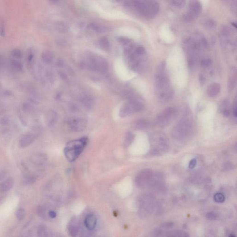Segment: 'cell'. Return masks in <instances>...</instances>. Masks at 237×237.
<instances>
[{
  "instance_id": "ac0fdd59",
  "label": "cell",
  "mask_w": 237,
  "mask_h": 237,
  "mask_svg": "<svg viewBox=\"0 0 237 237\" xmlns=\"http://www.w3.org/2000/svg\"><path fill=\"white\" fill-rule=\"evenodd\" d=\"M30 160H31V162H32L35 164H42L43 162H44L45 157L43 155L40 154H37L31 157Z\"/></svg>"
},
{
  "instance_id": "2e32d148",
  "label": "cell",
  "mask_w": 237,
  "mask_h": 237,
  "mask_svg": "<svg viewBox=\"0 0 237 237\" xmlns=\"http://www.w3.org/2000/svg\"><path fill=\"white\" fill-rule=\"evenodd\" d=\"M14 181L11 178L7 179L0 184V190L2 192H7L12 188Z\"/></svg>"
},
{
  "instance_id": "8fae6325",
  "label": "cell",
  "mask_w": 237,
  "mask_h": 237,
  "mask_svg": "<svg viewBox=\"0 0 237 237\" xmlns=\"http://www.w3.org/2000/svg\"><path fill=\"white\" fill-rule=\"evenodd\" d=\"M132 126L134 128L138 130H144L147 128L149 126V122L148 120L140 118L135 120L132 123Z\"/></svg>"
},
{
  "instance_id": "d590c367",
  "label": "cell",
  "mask_w": 237,
  "mask_h": 237,
  "mask_svg": "<svg viewBox=\"0 0 237 237\" xmlns=\"http://www.w3.org/2000/svg\"><path fill=\"white\" fill-rule=\"evenodd\" d=\"M222 114L225 117H228L230 115V112L228 110L225 109L224 110L222 111Z\"/></svg>"
},
{
  "instance_id": "44dd1931",
  "label": "cell",
  "mask_w": 237,
  "mask_h": 237,
  "mask_svg": "<svg viewBox=\"0 0 237 237\" xmlns=\"http://www.w3.org/2000/svg\"><path fill=\"white\" fill-rule=\"evenodd\" d=\"M169 235L168 236H173V237H188L189 235L186 232L181 231H175L169 232Z\"/></svg>"
},
{
  "instance_id": "ba28073f",
  "label": "cell",
  "mask_w": 237,
  "mask_h": 237,
  "mask_svg": "<svg viewBox=\"0 0 237 237\" xmlns=\"http://www.w3.org/2000/svg\"><path fill=\"white\" fill-rule=\"evenodd\" d=\"M35 136L31 133H26L21 137L19 141V146L21 148H24L29 146L33 142Z\"/></svg>"
},
{
  "instance_id": "836d02e7",
  "label": "cell",
  "mask_w": 237,
  "mask_h": 237,
  "mask_svg": "<svg viewBox=\"0 0 237 237\" xmlns=\"http://www.w3.org/2000/svg\"><path fill=\"white\" fill-rule=\"evenodd\" d=\"M48 214H49V216H50V217L51 218H55L56 217V216H57V214L54 211H49V212L48 213Z\"/></svg>"
},
{
  "instance_id": "603a6c76",
  "label": "cell",
  "mask_w": 237,
  "mask_h": 237,
  "mask_svg": "<svg viewBox=\"0 0 237 237\" xmlns=\"http://www.w3.org/2000/svg\"><path fill=\"white\" fill-rule=\"evenodd\" d=\"M16 216L17 218L20 220H23L26 216V212L23 209L21 208L19 209L16 213Z\"/></svg>"
},
{
  "instance_id": "ffe728a7",
  "label": "cell",
  "mask_w": 237,
  "mask_h": 237,
  "mask_svg": "<svg viewBox=\"0 0 237 237\" xmlns=\"http://www.w3.org/2000/svg\"><path fill=\"white\" fill-rule=\"evenodd\" d=\"M134 138V135L131 132H128L126 134L125 137V141H124V145L126 146H128L130 144L132 143Z\"/></svg>"
},
{
  "instance_id": "7c38bea8",
  "label": "cell",
  "mask_w": 237,
  "mask_h": 237,
  "mask_svg": "<svg viewBox=\"0 0 237 237\" xmlns=\"http://www.w3.org/2000/svg\"><path fill=\"white\" fill-rule=\"evenodd\" d=\"M220 90V85L218 83H214L210 84L207 89V94L211 97L218 95Z\"/></svg>"
},
{
  "instance_id": "5b68a950",
  "label": "cell",
  "mask_w": 237,
  "mask_h": 237,
  "mask_svg": "<svg viewBox=\"0 0 237 237\" xmlns=\"http://www.w3.org/2000/svg\"><path fill=\"white\" fill-rule=\"evenodd\" d=\"M237 83V69L235 67H231L229 72L228 89L229 91H232L236 86Z\"/></svg>"
},
{
  "instance_id": "3957f363",
  "label": "cell",
  "mask_w": 237,
  "mask_h": 237,
  "mask_svg": "<svg viewBox=\"0 0 237 237\" xmlns=\"http://www.w3.org/2000/svg\"><path fill=\"white\" fill-rule=\"evenodd\" d=\"M177 112L173 107H168L160 113L157 116V121L158 125L162 127H165L176 118Z\"/></svg>"
},
{
  "instance_id": "9c48e42d",
  "label": "cell",
  "mask_w": 237,
  "mask_h": 237,
  "mask_svg": "<svg viewBox=\"0 0 237 237\" xmlns=\"http://www.w3.org/2000/svg\"><path fill=\"white\" fill-rule=\"evenodd\" d=\"M97 224V218L93 214L87 215L84 220V224L87 228L92 231L96 226Z\"/></svg>"
},
{
  "instance_id": "4dcf8cb0",
  "label": "cell",
  "mask_w": 237,
  "mask_h": 237,
  "mask_svg": "<svg viewBox=\"0 0 237 237\" xmlns=\"http://www.w3.org/2000/svg\"><path fill=\"white\" fill-rule=\"evenodd\" d=\"M15 62L13 63L14 66L17 69L20 70L22 68V66L19 62H16L17 61H14Z\"/></svg>"
},
{
  "instance_id": "8d00e7d4",
  "label": "cell",
  "mask_w": 237,
  "mask_h": 237,
  "mask_svg": "<svg viewBox=\"0 0 237 237\" xmlns=\"http://www.w3.org/2000/svg\"><path fill=\"white\" fill-rule=\"evenodd\" d=\"M51 1H52V2H53V3H56L57 1H58L59 0H50Z\"/></svg>"
},
{
  "instance_id": "e575fe53",
  "label": "cell",
  "mask_w": 237,
  "mask_h": 237,
  "mask_svg": "<svg viewBox=\"0 0 237 237\" xmlns=\"http://www.w3.org/2000/svg\"><path fill=\"white\" fill-rule=\"evenodd\" d=\"M173 225V224L172 223H170V222H168V223H166L163 224V226L162 227H166V228H168V227H171Z\"/></svg>"
},
{
  "instance_id": "d4e9b609",
  "label": "cell",
  "mask_w": 237,
  "mask_h": 237,
  "mask_svg": "<svg viewBox=\"0 0 237 237\" xmlns=\"http://www.w3.org/2000/svg\"><path fill=\"white\" fill-rule=\"evenodd\" d=\"M206 218L207 219H209V220H216L217 218V215L216 214L214 213H208L207 214Z\"/></svg>"
},
{
  "instance_id": "4fadbf2b",
  "label": "cell",
  "mask_w": 237,
  "mask_h": 237,
  "mask_svg": "<svg viewBox=\"0 0 237 237\" xmlns=\"http://www.w3.org/2000/svg\"><path fill=\"white\" fill-rule=\"evenodd\" d=\"M133 113L132 107L130 103L126 104L121 107L119 112V115L121 117H126Z\"/></svg>"
},
{
  "instance_id": "277c9868",
  "label": "cell",
  "mask_w": 237,
  "mask_h": 237,
  "mask_svg": "<svg viewBox=\"0 0 237 237\" xmlns=\"http://www.w3.org/2000/svg\"><path fill=\"white\" fill-rule=\"evenodd\" d=\"M152 177V172L150 169H145L140 172L135 179L137 186L139 188H144L149 183Z\"/></svg>"
},
{
  "instance_id": "cb8c5ba5",
  "label": "cell",
  "mask_w": 237,
  "mask_h": 237,
  "mask_svg": "<svg viewBox=\"0 0 237 237\" xmlns=\"http://www.w3.org/2000/svg\"><path fill=\"white\" fill-rule=\"evenodd\" d=\"M118 41L119 43L123 46L127 45L130 42V40L128 38L124 37V36H120V37H118Z\"/></svg>"
},
{
  "instance_id": "6da1fadb",
  "label": "cell",
  "mask_w": 237,
  "mask_h": 237,
  "mask_svg": "<svg viewBox=\"0 0 237 237\" xmlns=\"http://www.w3.org/2000/svg\"><path fill=\"white\" fill-rule=\"evenodd\" d=\"M166 63L162 62L157 69L156 75V84L158 95L162 99L169 98L171 95V89L169 82L164 74Z\"/></svg>"
},
{
  "instance_id": "8992f818",
  "label": "cell",
  "mask_w": 237,
  "mask_h": 237,
  "mask_svg": "<svg viewBox=\"0 0 237 237\" xmlns=\"http://www.w3.org/2000/svg\"><path fill=\"white\" fill-rule=\"evenodd\" d=\"M87 122L83 118H77L70 122V126L73 131L80 132L84 130L86 126Z\"/></svg>"
},
{
  "instance_id": "d6986e66",
  "label": "cell",
  "mask_w": 237,
  "mask_h": 237,
  "mask_svg": "<svg viewBox=\"0 0 237 237\" xmlns=\"http://www.w3.org/2000/svg\"><path fill=\"white\" fill-rule=\"evenodd\" d=\"M42 58L46 63L50 64L53 60V53L51 51H44L42 54Z\"/></svg>"
},
{
  "instance_id": "4316f807",
  "label": "cell",
  "mask_w": 237,
  "mask_h": 237,
  "mask_svg": "<svg viewBox=\"0 0 237 237\" xmlns=\"http://www.w3.org/2000/svg\"><path fill=\"white\" fill-rule=\"evenodd\" d=\"M46 228H45V227H43V226H40L38 230V233L39 236H44V234L46 233Z\"/></svg>"
},
{
  "instance_id": "1f68e13d",
  "label": "cell",
  "mask_w": 237,
  "mask_h": 237,
  "mask_svg": "<svg viewBox=\"0 0 237 237\" xmlns=\"http://www.w3.org/2000/svg\"><path fill=\"white\" fill-rule=\"evenodd\" d=\"M205 77H204L203 75L202 74H200V75H199V81H200V83L201 85H203L204 83H205Z\"/></svg>"
},
{
  "instance_id": "52a82bcc",
  "label": "cell",
  "mask_w": 237,
  "mask_h": 237,
  "mask_svg": "<svg viewBox=\"0 0 237 237\" xmlns=\"http://www.w3.org/2000/svg\"><path fill=\"white\" fill-rule=\"evenodd\" d=\"M160 35L163 39L167 40H171L174 38V34L171 31L169 26L164 24L161 26L159 30Z\"/></svg>"
},
{
  "instance_id": "e0dca14e",
  "label": "cell",
  "mask_w": 237,
  "mask_h": 237,
  "mask_svg": "<svg viewBox=\"0 0 237 237\" xmlns=\"http://www.w3.org/2000/svg\"><path fill=\"white\" fill-rule=\"evenodd\" d=\"M99 45L102 49L109 51L110 49V44L107 37H103L99 40Z\"/></svg>"
},
{
  "instance_id": "484cf974",
  "label": "cell",
  "mask_w": 237,
  "mask_h": 237,
  "mask_svg": "<svg viewBox=\"0 0 237 237\" xmlns=\"http://www.w3.org/2000/svg\"><path fill=\"white\" fill-rule=\"evenodd\" d=\"M212 60L210 59H206L201 61V65L203 67H207L211 65Z\"/></svg>"
},
{
  "instance_id": "5bb4252c",
  "label": "cell",
  "mask_w": 237,
  "mask_h": 237,
  "mask_svg": "<svg viewBox=\"0 0 237 237\" xmlns=\"http://www.w3.org/2000/svg\"><path fill=\"white\" fill-rule=\"evenodd\" d=\"M68 231L71 236L77 235L79 231V226L75 220H72L68 226Z\"/></svg>"
},
{
  "instance_id": "f546056e",
  "label": "cell",
  "mask_w": 237,
  "mask_h": 237,
  "mask_svg": "<svg viewBox=\"0 0 237 237\" xmlns=\"http://www.w3.org/2000/svg\"><path fill=\"white\" fill-rule=\"evenodd\" d=\"M13 55L16 58H20L21 56V52L18 49L15 50L13 52Z\"/></svg>"
},
{
  "instance_id": "7a4b0ae2",
  "label": "cell",
  "mask_w": 237,
  "mask_h": 237,
  "mask_svg": "<svg viewBox=\"0 0 237 237\" xmlns=\"http://www.w3.org/2000/svg\"><path fill=\"white\" fill-rule=\"evenodd\" d=\"M88 138L83 137L68 142L64 148V155L69 162H74L80 155L88 143Z\"/></svg>"
},
{
  "instance_id": "7402d4cb",
  "label": "cell",
  "mask_w": 237,
  "mask_h": 237,
  "mask_svg": "<svg viewBox=\"0 0 237 237\" xmlns=\"http://www.w3.org/2000/svg\"><path fill=\"white\" fill-rule=\"evenodd\" d=\"M214 199L216 203H221L225 201V197L223 194L220 193H217L214 195Z\"/></svg>"
},
{
  "instance_id": "f1b7e54d",
  "label": "cell",
  "mask_w": 237,
  "mask_h": 237,
  "mask_svg": "<svg viewBox=\"0 0 237 237\" xmlns=\"http://www.w3.org/2000/svg\"><path fill=\"white\" fill-rule=\"evenodd\" d=\"M144 52V50L143 47H140L137 48L136 50V54L138 55H142Z\"/></svg>"
},
{
  "instance_id": "83f0119b",
  "label": "cell",
  "mask_w": 237,
  "mask_h": 237,
  "mask_svg": "<svg viewBox=\"0 0 237 237\" xmlns=\"http://www.w3.org/2000/svg\"><path fill=\"white\" fill-rule=\"evenodd\" d=\"M196 164V160L195 158H193L190 161L189 163V168L190 169H192L195 167Z\"/></svg>"
},
{
  "instance_id": "30bf717a",
  "label": "cell",
  "mask_w": 237,
  "mask_h": 237,
  "mask_svg": "<svg viewBox=\"0 0 237 237\" xmlns=\"http://www.w3.org/2000/svg\"><path fill=\"white\" fill-rule=\"evenodd\" d=\"M95 65L96 70L102 72H105L108 69L106 61L101 57H95Z\"/></svg>"
},
{
  "instance_id": "d6a6232c",
  "label": "cell",
  "mask_w": 237,
  "mask_h": 237,
  "mask_svg": "<svg viewBox=\"0 0 237 237\" xmlns=\"http://www.w3.org/2000/svg\"><path fill=\"white\" fill-rule=\"evenodd\" d=\"M201 3L203 5V8H206L209 3V0H200Z\"/></svg>"
},
{
  "instance_id": "9a60e30c",
  "label": "cell",
  "mask_w": 237,
  "mask_h": 237,
  "mask_svg": "<svg viewBox=\"0 0 237 237\" xmlns=\"http://www.w3.org/2000/svg\"><path fill=\"white\" fill-rule=\"evenodd\" d=\"M89 27L92 29L93 31H95L97 32H99V33L107 32L109 31V27H107L105 26L98 24L94 23L90 24L89 26Z\"/></svg>"
}]
</instances>
